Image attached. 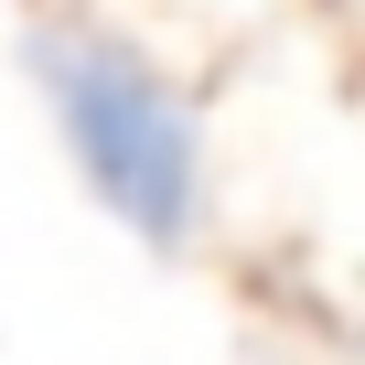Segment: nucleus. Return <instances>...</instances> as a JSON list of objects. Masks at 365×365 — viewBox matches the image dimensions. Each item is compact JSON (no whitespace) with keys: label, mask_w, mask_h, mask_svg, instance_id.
I'll list each match as a JSON object with an SVG mask.
<instances>
[{"label":"nucleus","mask_w":365,"mask_h":365,"mask_svg":"<svg viewBox=\"0 0 365 365\" xmlns=\"http://www.w3.org/2000/svg\"><path fill=\"white\" fill-rule=\"evenodd\" d=\"M43 86H54V118H65L86 182L118 205V226L182 237V215H194V118H182V97L97 33L43 43Z\"/></svg>","instance_id":"1"}]
</instances>
